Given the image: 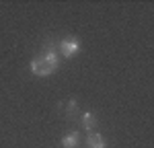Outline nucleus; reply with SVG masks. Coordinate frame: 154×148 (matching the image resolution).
Returning a JSON list of instances; mask_svg holds the SVG:
<instances>
[{
	"label": "nucleus",
	"mask_w": 154,
	"mask_h": 148,
	"mask_svg": "<svg viewBox=\"0 0 154 148\" xmlns=\"http://www.w3.org/2000/svg\"><path fill=\"white\" fill-rule=\"evenodd\" d=\"M78 49H80V41H78L76 37H66L64 41H60V51H62V56H66V58L76 56Z\"/></svg>",
	"instance_id": "2"
},
{
	"label": "nucleus",
	"mask_w": 154,
	"mask_h": 148,
	"mask_svg": "<svg viewBox=\"0 0 154 148\" xmlns=\"http://www.w3.org/2000/svg\"><path fill=\"white\" fill-rule=\"evenodd\" d=\"M82 125L86 128V130H95L97 128V117L93 115V113H84L82 115Z\"/></svg>",
	"instance_id": "5"
},
{
	"label": "nucleus",
	"mask_w": 154,
	"mask_h": 148,
	"mask_svg": "<svg viewBox=\"0 0 154 148\" xmlns=\"http://www.w3.org/2000/svg\"><path fill=\"white\" fill-rule=\"evenodd\" d=\"M58 68V58L54 51H48L45 56H37L31 60V70L35 76H49Z\"/></svg>",
	"instance_id": "1"
},
{
	"label": "nucleus",
	"mask_w": 154,
	"mask_h": 148,
	"mask_svg": "<svg viewBox=\"0 0 154 148\" xmlns=\"http://www.w3.org/2000/svg\"><path fill=\"white\" fill-rule=\"evenodd\" d=\"M62 144H64V148H74L76 144H78V134H76V132L66 134L64 138H62Z\"/></svg>",
	"instance_id": "4"
},
{
	"label": "nucleus",
	"mask_w": 154,
	"mask_h": 148,
	"mask_svg": "<svg viewBox=\"0 0 154 148\" xmlns=\"http://www.w3.org/2000/svg\"><path fill=\"white\" fill-rule=\"evenodd\" d=\"M88 148H105V138L101 134H88Z\"/></svg>",
	"instance_id": "3"
}]
</instances>
